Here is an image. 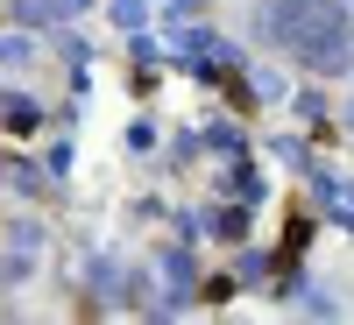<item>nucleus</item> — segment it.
Instances as JSON below:
<instances>
[{
	"instance_id": "1",
	"label": "nucleus",
	"mask_w": 354,
	"mask_h": 325,
	"mask_svg": "<svg viewBox=\"0 0 354 325\" xmlns=\"http://www.w3.org/2000/svg\"><path fill=\"white\" fill-rule=\"evenodd\" d=\"M305 241H312V219H290V226H283V262H298Z\"/></svg>"
}]
</instances>
